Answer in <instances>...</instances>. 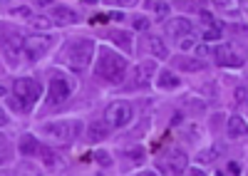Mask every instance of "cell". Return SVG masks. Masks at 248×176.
I'll use <instances>...</instances> for the list:
<instances>
[{"instance_id":"f35d334b","label":"cell","mask_w":248,"mask_h":176,"mask_svg":"<svg viewBox=\"0 0 248 176\" xmlns=\"http://www.w3.org/2000/svg\"><path fill=\"white\" fill-rule=\"evenodd\" d=\"M5 92H8V89H5V87H3V85H0V97H3V94H5Z\"/></svg>"},{"instance_id":"ab89813d","label":"cell","mask_w":248,"mask_h":176,"mask_svg":"<svg viewBox=\"0 0 248 176\" xmlns=\"http://www.w3.org/2000/svg\"><path fill=\"white\" fill-rule=\"evenodd\" d=\"M85 3H87V5H92V3H97V0H85Z\"/></svg>"},{"instance_id":"5b68a950","label":"cell","mask_w":248,"mask_h":176,"mask_svg":"<svg viewBox=\"0 0 248 176\" xmlns=\"http://www.w3.org/2000/svg\"><path fill=\"white\" fill-rule=\"evenodd\" d=\"M55 45V37L52 35H45V32H35V35H28L23 37V50L30 60H40L43 55H47V50Z\"/></svg>"},{"instance_id":"d590c367","label":"cell","mask_w":248,"mask_h":176,"mask_svg":"<svg viewBox=\"0 0 248 176\" xmlns=\"http://www.w3.org/2000/svg\"><path fill=\"white\" fill-rule=\"evenodd\" d=\"M181 50H194V43L191 40H181Z\"/></svg>"},{"instance_id":"8992f818","label":"cell","mask_w":248,"mask_h":176,"mask_svg":"<svg viewBox=\"0 0 248 176\" xmlns=\"http://www.w3.org/2000/svg\"><path fill=\"white\" fill-rule=\"evenodd\" d=\"M13 89H15L13 94L17 97V100H23V104L28 109L40 100V94H43V87H40V82L32 80V77H20V80H15Z\"/></svg>"},{"instance_id":"44dd1931","label":"cell","mask_w":248,"mask_h":176,"mask_svg":"<svg viewBox=\"0 0 248 176\" xmlns=\"http://www.w3.org/2000/svg\"><path fill=\"white\" fill-rule=\"evenodd\" d=\"M37 156H43V161L52 169V166H60V156L50 149V147H40V151H37Z\"/></svg>"},{"instance_id":"8fae6325","label":"cell","mask_w":248,"mask_h":176,"mask_svg":"<svg viewBox=\"0 0 248 176\" xmlns=\"http://www.w3.org/2000/svg\"><path fill=\"white\" fill-rule=\"evenodd\" d=\"M154 60H147V62H139L134 67V74H132V87H147L152 82V77H154Z\"/></svg>"},{"instance_id":"7a4b0ae2","label":"cell","mask_w":248,"mask_h":176,"mask_svg":"<svg viewBox=\"0 0 248 176\" xmlns=\"http://www.w3.org/2000/svg\"><path fill=\"white\" fill-rule=\"evenodd\" d=\"M94 43L87 40V37H77V40L67 43V50L65 55H62V60H65L75 72H82V70H87L90 62H92V57H94Z\"/></svg>"},{"instance_id":"ba28073f","label":"cell","mask_w":248,"mask_h":176,"mask_svg":"<svg viewBox=\"0 0 248 176\" xmlns=\"http://www.w3.org/2000/svg\"><path fill=\"white\" fill-rule=\"evenodd\" d=\"M0 47H3L8 62H15L17 52L23 50V35H20L17 30H10V28L0 25Z\"/></svg>"},{"instance_id":"83f0119b","label":"cell","mask_w":248,"mask_h":176,"mask_svg":"<svg viewBox=\"0 0 248 176\" xmlns=\"http://www.w3.org/2000/svg\"><path fill=\"white\" fill-rule=\"evenodd\" d=\"M134 30H139V32H144V30H149V20L147 17H134Z\"/></svg>"},{"instance_id":"d6986e66","label":"cell","mask_w":248,"mask_h":176,"mask_svg":"<svg viewBox=\"0 0 248 176\" xmlns=\"http://www.w3.org/2000/svg\"><path fill=\"white\" fill-rule=\"evenodd\" d=\"M174 67H181L184 72H199V70H203V62L196 60V57H176Z\"/></svg>"},{"instance_id":"ffe728a7","label":"cell","mask_w":248,"mask_h":176,"mask_svg":"<svg viewBox=\"0 0 248 176\" xmlns=\"http://www.w3.org/2000/svg\"><path fill=\"white\" fill-rule=\"evenodd\" d=\"M107 136H109V129H107V124H102V122H94V124L90 127V132H87V139H90L92 144L107 139Z\"/></svg>"},{"instance_id":"d4e9b609","label":"cell","mask_w":248,"mask_h":176,"mask_svg":"<svg viewBox=\"0 0 248 176\" xmlns=\"http://www.w3.org/2000/svg\"><path fill=\"white\" fill-rule=\"evenodd\" d=\"M211 3H214V8H218V10H223V13L236 15V10H231V8H233V0H211Z\"/></svg>"},{"instance_id":"4dcf8cb0","label":"cell","mask_w":248,"mask_h":176,"mask_svg":"<svg viewBox=\"0 0 248 176\" xmlns=\"http://www.w3.org/2000/svg\"><path fill=\"white\" fill-rule=\"evenodd\" d=\"M13 15H17V17H25V20H28V17H30L32 13H30V8H25V5H20V8H15V10H13Z\"/></svg>"},{"instance_id":"9a60e30c","label":"cell","mask_w":248,"mask_h":176,"mask_svg":"<svg viewBox=\"0 0 248 176\" xmlns=\"http://www.w3.org/2000/svg\"><path fill=\"white\" fill-rule=\"evenodd\" d=\"M109 40H112L119 50L132 52V35H129L127 30H112V32H109Z\"/></svg>"},{"instance_id":"836d02e7","label":"cell","mask_w":248,"mask_h":176,"mask_svg":"<svg viewBox=\"0 0 248 176\" xmlns=\"http://www.w3.org/2000/svg\"><path fill=\"white\" fill-rule=\"evenodd\" d=\"M236 102H238V104L246 102V87H238V89H236Z\"/></svg>"},{"instance_id":"30bf717a","label":"cell","mask_w":248,"mask_h":176,"mask_svg":"<svg viewBox=\"0 0 248 176\" xmlns=\"http://www.w3.org/2000/svg\"><path fill=\"white\" fill-rule=\"evenodd\" d=\"M186 166H189V159H186V154L179 151V149H176V151H169V154L159 161V169H161L164 174H184Z\"/></svg>"},{"instance_id":"4316f807","label":"cell","mask_w":248,"mask_h":176,"mask_svg":"<svg viewBox=\"0 0 248 176\" xmlns=\"http://www.w3.org/2000/svg\"><path fill=\"white\" fill-rule=\"evenodd\" d=\"M94 159H97L102 166H105V169H107V166H112V156H109L107 151H102V149H97V151H94Z\"/></svg>"},{"instance_id":"9c48e42d","label":"cell","mask_w":248,"mask_h":176,"mask_svg":"<svg viewBox=\"0 0 248 176\" xmlns=\"http://www.w3.org/2000/svg\"><path fill=\"white\" fill-rule=\"evenodd\" d=\"M211 55H214V62L221 67H243V57L233 50V45H216Z\"/></svg>"},{"instance_id":"e575fe53","label":"cell","mask_w":248,"mask_h":176,"mask_svg":"<svg viewBox=\"0 0 248 176\" xmlns=\"http://www.w3.org/2000/svg\"><path fill=\"white\" fill-rule=\"evenodd\" d=\"M226 169H229V174H241V164H236V161H231Z\"/></svg>"},{"instance_id":"603a6c76","label":"cell","mask_w":248,"mask_h":176,"mask_svg":"<svg viewBox=\"0 0 248 176\" xmlns=\"http://www.w3.org/2000/svg\"><path fill=\"white\" fill-rule=\"evenodd\" d=\"M218 159V149H203L196 154V161L199 164H209V161H216Z\"/></svg>"},{"instance_id":"6da1fadb","label":"cell","mask_w":248,"mask_h":176,"mask_svg":"<svg viewBox=\"0 0 248 176\" xmlns=\"http://www.w3.org/2000/svg\"><path fill=\"white\" fill-rule=\"evenodd\" d=\"M94 74L109 85H119L124 80V74H127V60L109 47H97Z\"/></svg>"},{"instance_id":"7402d4cb","label":"cell","mask_w":248,"mask_h":176,"mask_svg":"<svg viewBox=\"0 0 248 176\" xmlns=\"http://www.w3.org/2000/svg\"><path fill=\"white\" fill-rule=\"evenodd\" d=\"M28 23H30L35 30H50V28H52V20H50V17H45V15H30Z\"/></svg>"},{"instance_id":"ac0fdd59","label":"cell","mask_w":248,"mask_h":176,"mask_svg":"<svg viewBox=\"0 0 248 176\" xmlns=\"http://www.w3.org/2000/svg\"><path fill=\"white\" fill-rule=\"evenodd\" d=\"M226 132H229L231 139H241V136H246V119H241V117H231L229 124H226Z\"/></svg>"},{"instance_id":"f1b7e54d","label":"cell","mask_w":248,"mask_h":176,"mask_svg":"<svg viewBox=\"0 0 248 176\" xmlns=\"http://www.w3.org/2000/svg\"><path fill=\"white\" fill-rule=\"evenodd\" d=\"M10 107H13L15 112H28V107L23 104V100H17V97H15V94L10 97Z\"/></svg>"},{"instance_id":"2e32d148","label":"cell","mask_w":248,"mask_h":176,"mask_svg":"<svg viewBox=\"0 0 248 176\" xmlns=\"http://www.w3.org/2000/svg\"><path fill=\"white\" fill-rule=\"evenodd\" d=\"M147 47H149V52L156 57V60H167L169 57V50H167V45H164V40L161 37H147Z\"/></svg>"},{"instance_id":"1f68e13d","label":"cell","mask_w":248,"mask_h":176,"mask_svg":"<svg viewBox=\"0 0 248 176\" xmlns=\"http://www.w3.org/2000/svg\"><path fill=\"white\" fill-rule=\"evenodd\" d=\"M139 3V0H114V5H119V8H134Z\"/></svg>"},{"instance_id":"3957f363","label":"cell","mask_w":248,"mask_h":176,"mask_svg":"<svg viewBox=\"0 0 248 176\" xmlns=\"http://www.w3.org/2000/svg\"><path fill=\"white\" fill-rule=\"evenodd\" d=\"M43 129V134L47 136L50 142H55V144H67V142H72L75 136L79 134V129H82V122H47V124H43L40 127Z\"/></svg>"},{"instance_id":"60d3db41","label":"cell","mask_w":248,"mask_h":176,"mask_svg":"<svg viewBox=\"0 0 248 176\" xmlns=\"http://www.w3.org/2000/svg\"><path fill=\"white\" fill-rule=\"evenodd\" d=\"M241 3H243V0H241Z\"/></svg>"},{"instance_id":"8d00e7d4","label":"cell","mask_w":248,"mask_h":176,"mask_svg":"<svg viewBox=\"0 0 248 176\" xmlns=\"http://www.w3.org/2000/svg\"><path fill=\"white\" fill-rule=\"evenodd\" d=\"M5 124H8V114L0 109V127H5Z\"/></svg>"},{"instance_id":"cb8c5ba5","label":"cell","mask_w":248,"mask_h":176,"mask_svg":"<svg viewBox=\"0 0 248 176\" xmlns=\"http://www.w3.org/2000/svg\"><path fill=\"white\" fill-rule=\"evenodd\" d=\"M221 37H223V28H221V25H211V30L203 32V40H206V43H218Z\"/></svg>"},{"instance_id":"277c9868","label":"cell","mask_w":248,"mask_h":176,"mask_svg":"<svg viewBox=\"0 0 248 176\" xmlns=\"http://www.w3.org/2000/svg\"><path fill=\"white\" fill-rule=\"evenodd\" d=\"M72 94H75V82L70 80L67 74L55 72V74H52V80H50V97H47L50 107H55V104H62V102H67Z\"/></svg>"},{"instance_id":"52a82bcc","label":"cell","mask_w":248,"mask_h":176,"mask_svg":"<svg viewBox=\"0 0 248 176\" xmlns=\"http://www.w3.org/2000/svg\"><path fill=\"white\" fill-rule=\"evenodd\" d=\"M132 117H134V109L129 102H112L107 109H105V119L109 127L114 129H122V127H127L132 122Z\"/></svg>"},{"instance_id":"5bb4252c","label":"cell","mask_w":248,"mask_h":176,"mask_svg":"<svg viewBox=\"0 0 248 176\" xmlns=\"http://www.w3.org/2000/svg\"><path fill=\"white\" fill-rule=\"evenodd\" d=\"M40 147H43V144H40L32 134H25L23 139H20V144H17V151L23 154V156H37Z\"/></svg>"},{"instance_id":"74e56055","label":"cell","mask_w":248,"mask_h":176,"mask_svg":"<svg viewBox=\"0 0 248 176\" xmlns=\"http://www.w3.org/2000/svg\"><path fill=\"white\" fill-rule=\"evenodd\" d=\"M8 154H10V151H8V149H0V164H3V161H5V159H8Z\"/></svg>"},{"instance_id":"484cf974","label":"cell","mask_w":248,"mask_h":176,"mask_svg":"<svg viewBox=\"0 0 248 176\" xmlns=\"http://www.w3.org/2000/svg\"><path fill=\"white\" fill-rule=\"evenodd\" d=\"M152 8H154V15H156V17H167L169 10H171L167 3H164V0H156V3H152Z\"/></svg>"},{"instance_id":"f546056e","label":"cell","mask_w":248,"mask_h":176,"mask_svg":"<svg viewBox=\"0 0 248 176\" xmlns=\"http://www.w3.org/2000/svg\"><path fill=\"white\" fill-rule=\"evenodd\" d=\"M127 156H129V159H134V161H141L144 159V151H141V147H134L132 151H127Z\"/></svg>"},{"instance_id":"e0dca14e","label":"cell","mask_w":248,"mask_h":176,"mask_svg":"<svg viewBox=\"0 0 248 176\" xmlns=\"http://www.w3.org/2000/svg\"><path fill=\"white\" fill-rule=\"evenodd\" d=\"M156 85H159V89H176V87L181 85V80H179V77H176L171 70H161Z\"/></svg>"},{"instance_id":"d6a6232c","label":"cell","mask_w":248,"mask_h":176,"mask_svg":"<svg viewBox=\"0 0 248 176\" xmlns=\"http://www.w3.org/2000/svg\"><path fill=\"white\" fill-rule=\"evenodd\" d=\"M194 52H196V57H206V55H211V50L206 47V45H199V47H194Z\"/></svg>"},{"instance_id":"7c38bea8","label":"cell","mask_w":248,"mask_h":176,"mask_svg":"<svg viewBox=\"0 0 248 176\" xmlns=\"http://www.w3.org/2000/svg\"><path fill=\"white\" fill-rule=\"evenodd\" d=\"M50 20H55L57 25H75V23H79V15L67 5H52L50 8Z\"/></svg>"},{"instance_id":"4fadbf2b","label":"cell","mask_w":248,"mask_h":176,"mask_svg":"<svg viewBox=\"0 0 248 176\" xmlns=\"http://www.w3.org/2000/svg\"><path fill=\"white\" fill-rule=\"evenodd\" d=\"M194 32V25L189 17H174V20L167 23V35L169 37H176V40H181V37L191 35Z\"/></svg>"}]
</instances>
